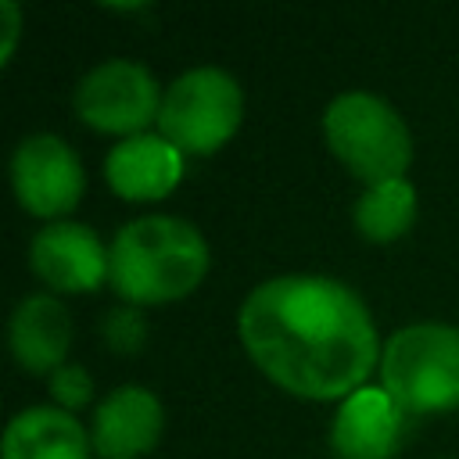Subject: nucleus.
<instances>
[{
    "label": "nucleus",
    "instance_id": "ddd939ff",
    "mask_svg": "<svg viewBox=\"0 0 459 459\" xmlns=\"http://www.w3.org/2000/svg\"><path fill=\"white\" fill-rule=\"evenodd\" d=\"M90 430L57 405H25L4 427V459H90Z\"/></svg>",
    "mask_w": 459,
    "mask_h": 459
},
{
    "label": "nucleus",
    "instance_id": "1a4fd4ad",
    "mask_svg": "<svg viewBox=\"0 0 459 459\" xmlns=\"http://www.w3.org/2000/svg\"><path fill=\"white\" fill-rule=\"evenodd\" d=\"M165 427V409L151 387L122 384L93 405L90 441L100 459H140L147 455Z\"/></svg>",
    "mask_w": 459,
    "mask_h": 459
},
{
    "label": "nucleus",
    "instance_id": "dca6fc26",
    "mask_svg": "<svg viewBox=\"0 0 459 459\" xmlns=\"http://www.w3.org/2000/svg\"><path fill=\"white\" fill-rule=\"evenodd\" d=\"M143 333H147V326H143V319H140L136 308H111V312L104 316V337H108V344L118 348V351L140 348V344H143Z\"/></svg>",
    "mask_w": 459,
    "mask_h": 459
},
{
    "label": "nucleus",
    "instance_id": "39448f33",
    "mask_svg": "<svg viewBox=\"0 0 459 459\" xmlns=\"http://www.w3.org/2000/svg\"><path fill=\"white\" fill-rule=\"evenodd\" d=\"M244 118V93L219 65H197L176 75L158 108V133L183 154H215Z\"/></svg>",
    "mask_w": 459,
    "mask_h": 459
},
{
    "label": "nucleus",
    "instance_id": "20e7f679",
    "mask_svg": "<svg viewBox=\"0 0 459 459\" xmlns=\"http://www.w3.org/2000/svg\"><path fill=\"white\" fill-rule=\"evenodd\" d=\"M323 136L333 158L366 186L405 176L412 136L405 118L369 90H344L323 111Z\"/></svg>",
    "mask_w": 459,
    "mask_h": 459
},
{
    "label": "nucleus",
    "instance_id": "4468645a",
    "mask_svg": "<svg viewBox=\"0 0 459 459\" xmlns=\"http://www.w3.org/2000/svg\"><path fill=\"white\" fill-rule=\"evenodd\" d=\"M351 222L369 244H391L405 237L416 222V186L405 176L366 186L351 208Z\"/></svg>",
    "mask_w": 459,
    "mask_h": 459
},
{
    "label": "nucleus",
    "instance_id": "f3484780",
    "mask_svg": "<svg viewBox=\"0 0 459 459\" xmlns=\"http://www.w3.org/2000/svg\"><path fill=\"white\" fill-rule=\"evenodd\" d=\"M0 18H4V43H0V65L11 61L14 47H18V32H22V7L14 0H0Z\"/></svg>",
    "mask_w": 459,
    "mask_h": 459
},
{
    "label": "nucleus",
    "instance_id": "f257e3e1",
    "mask_svg": "<svg viewBox=\"0 0 459 459\" xmlns=\"http://www.w3.org/2000/svg\"><path fill=\"white\" fill-rule=\"evenodd\" d=\"M237 333L247 359L298 398H348L384 351L366 301L316 273H283L251 287Z\"/></svg>",
    "mask_w": 459,
    "mask_h": 459
},
{
    "label": "nucleus",
    "instance_id": "f03ea898",
    "mask_svg": "<svg viewBox=\"0 0 459 459\" xmlns=\"http://www.w3.org/2000/svg\"><path fill=\"white\" fill-rule=\"evenodd\" d=\"M108 283L129 305H165L201 287L208 273V240L179 215L129 219L108 244Z\"/></svg>",
    "mask_w": 459,
    "mask_h": 459
},
{
    "label": "nucleus",
    "instance_id": "7ed1b4c3",
    "mask_svg": "<svg viewBox=\"0 0 459 459\" xmlns=\"http://www.w3.org/2000/svg\"><path fill=\"white\" fill-rule=\"evenodd\" d=\"M380 387L405 416L459 409V326L409 323L384 341Z\"/></svg>",
    "mask_w": 459,
    "mask_h": 459
},
{
    "label": "nucleus",
    "instance_id": "423d86ee",
    "mask_svg": "<svg viewBox=\"0 0 459 459\" xmlns=\"http://www.w3.org/2000/svg\"><path fill=\"white\" fill-rule=\"evenodd\" d=\"M161 86L133 57H108L93 65L79 82H75V115L97 129V133H115V136H136L147 133L151 122H158L161 108Z\"/></svg>",
    "mask_w": 459,
    "mask_h": 459
},
{
    "label": "nucleus",
    "instance_id": "9d476101",
    "mask_svg": "<svg viewBox=\"0 0 459 459\" xmlns=\"http://www.w3.org/2000/svg\"><path fill=\"white\" fill-rule=\"evenodd\" d=\"M186 154L161 133H136L104 154V179L122 201H161L183 179Z\"/></svg>",
    "mask_w": 459,
    "mask_h": 459
},
{
    "label": "nucleus",
    "instance_id": "2eb2a0df",
    "mask_svg": "<svg viewBox=\"0 0 459 459\" xmlns=\"http://www.w3.org/2000/svg\"><path fill=\"white\" fill-rule=\"evenodd\" d=\"M47 391H50V398H54L57 409L75 412V409H82V405L93 398V380H90V373H86L82 366L65 362L61 369H54V373L47 377Z\"/></svg>",
    "mask_w": 459,
    "mask_h": 459
},
{
    "label": "nucleus",
    "instance_id": "f8f14e48",
    "mask_svg": "<svg viewBox=\"0 0 459 459\" xmlns=\"http://www.w3.org/2000/svg\"><path fill=\"white\" fill-rule=\"evenodd\" d=\"M68 344H72V319L68 308L57 301V294L36 290L14 305L7 323V348L25 373L50 377L54 369L65 366Z\"/></svg>",
    "mask_w": 459,
    "mask_h": 459
},
{
    "label": "nucleus",
    "instance_id": "6e6552de",
    "mask_svg": "<svg viewBox=\"0 0 459 459\" xmlns=\"http://www.w3.org/2000/svg\"><path fill=\"white\" fill-rule=\"evenodd\" d=\"M29 265L54 294L97 290L108 280V247L86 222L57 219L32 233Z\"/></svg>",
    "mask_w": 459,
    "mask_h": 459
},
{
    "label": "nucleus",
    "instance_id": "0eeeda50",
    "mask_svg": "<svg viewBox=\"0 0 459 459\" xmlns=\"http://www.w3.org/2000/svg\"><path fill=\"white\" fill-rule=\"evenodd\" d=\"M11 186L29 215L57 222L82 201L86 169L75 147L57 133H29L11 154Z\"/></svg>",
    "mask_w": 459,
    "mask_h": 459
},
{
    "label": "nucleus",
    "instance_id": "9b49d317",
    "mask_svg": "<svg viewBox=\"0 0 459 459\" xmlns=\"http://www.w3.org/2000/svg\"><path fill=\"white\" fill-rule=\"evenodd\" d=\"M405 412L380 384H362L341 398L330 420V448L337 459H391L402 441Z\"/></svg>",
    "mask_w": 459,
    "mask_h": 459
}]
</instances>
